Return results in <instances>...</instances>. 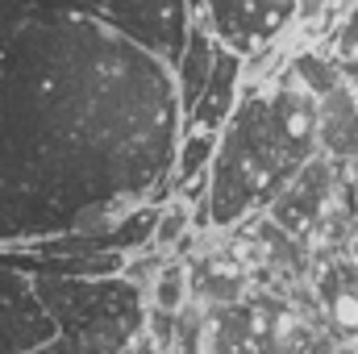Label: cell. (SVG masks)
<instances>
[{"mask_svg": "<svg viewBox=\"0 0 358 354\" xmlns=\"http://www.w3.org/2000/svg\"><path fill=\"white\" fill-rule=\"evenodd\" d=\"M176 71L71 0H0V250L171 196Z\"/></svg>", "mask_w": 358, "mask_h": 354, "instance_id": "6da1fadb", "label": "cell"}, {"mask_svg": "<svg viewBox=\"0 0 358 354\" xmlns=\"http://www.w3.org/2000/svg\"><path fill=\"white\" fill-rule=\"evenodd\" d=\"M317 146V100L292 80L279 88H242V100L221 129L208 192L196 213L200 229H234L267 213L300 176Z\"/></svg>", "mask_w": 358, "mask_h": 354, "instance_id": "7a4b0ae2", "label": "cell"}, {"mask_svg": "<svg viewBox=\"0 0 358 354\" xmlns=\"http://www.w3.org/2000/svg\"><path fill=\"white\" fill-rule=\"evenodd\" d=\"M34 288L76 354H125L146 330V292L125 275H38Z\"/></svg>", "mask_w": 358, "mask_h": 354, "instance_id": "3957f363", "label": "cell"}, {"mask_svg": "<svg viewBox=\"0 0 358 354\" xmlns=\"http://www.w3.org/2000/svg\"><path fill=\"white\" fill-rule=\"evenodd\" d=\"M71 4L108 21L113 29H121L134 46H142L171 71L196 25V13L187 0H71Z\"/></svg>", "mask_w": 358, "mask_h": 354, "instance_id": "277c9868", "label": "cell"}, {"mask_svg": "<svg viewBox=\"0 0 358 354\" xmlns=\"http://www.w3.org/2000/svg\"><path fill=\"white\" fill-rule=\"evenodd\" d=\"M187 4L225 50L255 59V55H267L296 25L300 0H187Z\"/></svg>", "mask_w": 358, "mask_h": 354, "instance_id": "5b68a950", "label": "cell"}, {"mask_svg": "<svg viewBox=\"0 0 358 354\" xmlns=\"http://www.w3.org/2000/svg\"><path fill=\"white\" fill-rule=\"evenodd\" d=\"M59 330L29 275L0 267V354H29L55 342Z\"/></svg>", "mask_w": 358, "mask_h": 354, "instance_id": "8992f818", "label": "cell"}, {"mask_svg": "<svg viewBox=\"0 0 358 354\" xmlns=\"http://www.w3.org/2000/svg\"><path fill=\"white\" fill-rule=\"evenodd\" d=\"M334 183H338V163H329L325 155H317L300 176L279 192V200L267 208V217L287 238L304 242L308 234H317V225L334 208Z\"/></svg>", "mask_w": 358, "mask_h": 354, "instance_id": "52a82bcc", "label": "cell"}, {"mask_svg": "<svg viewBox=\"0 0 358 354\" xmlns=\"http://www.w3.org/2000/svg\"><path fill=\"white\" fill-rule=\"evenodd\" d=\"M242 80H246V59L234 50H217V67L208 76V88L200 92L192 117L183 121V134H221L242 100ZM179 134V138H183Z\"/></svg>", "mask_w": 358, "mask_h": 354, "instance_id": "ba28073f", "label": "cell"}, {"mask_svg": "<svg viewBox=\"0 0 358 354\" xmlns=\"http://www.w3.org/2000/svg\"><path fill=\"white\" fill-rule=\"evenodd\" d=\"M317 146L329 163L358 159V84L350 76L342 88L317 100Z\"/></svg>", "mask_w": 358, "mask_h": 354, "instance_id": "9c48e42d", "label": "cell"}, {"mask_svg": "<svg viewBox=\"0 0 358 354\" xmlns=\"http://www.w3.org/2000/svg\"><path fill=\"white\" fill-rule=\"evenodd\" d=\"M187 271H192V304H204L213 313V309H229V304L246 300V283H250L246 263H238L229 255H204V259L187 263Z\"/></svg>", "mask_w": 358, "mask_h": 354, "instance_id": "30bf717a", "label": "cell"}, {"mask_svg": "<svg viewBox=\"0 0 358 354\" xmlns=\"http://www.w3.org/2000/svg\"><path fill=\"white\" fill-rule=\"evenodd\" d=\"M325 325L338 342H358V263H334L317 279Z\"/></svg>", "mask_w": 358, "mask_h": 354, "instance_id": "8fae6325", "label": "cell"}, {"mask_svg": "<svg viewBox=\"0 0 358 354\" xmlns=\"http://www.w3.org/2000/svg\"><path fill=\"white\" fill-rule=\"evenodd\" d=\"M217 50H221V42H217L213 29L196 17V25H192V34H187V46H183V55H179V63H176V92H179V113H183V121L192 117L200 92L208 88V76H213V67H217Z\"/></svg>", "mask_w": 358, "mask_h": 354, "instance_id": "7c38bea8", "label": "cell"}, {"mask_svg": "<svg viewBox=\"0 0 358 354\" xmlns=\"http://www.w3.org/2000/svg\"><path fill=\"white\" fill-rule=\"evenodd\" d=\"M292 84H296V88H304L313 100H321V96H329L334 88H342V84H346V67H342L338 59H329V55L304 50V55H296V59H292Z\"/></svg>", "mask_w": 358, "mask_h": 354, "instance_id": "4fadbf2b", "label": "cell"}, {"mask_svg": "<svg viewBox=\"0 0 358 354\" xmlns=\"http://www.w3.org/2000/svg\"><path fill=\"white\" fill-rule=\"evenodd\" d=\"M146 304L150 309H163V313H183L187 304H192V271L183 259H167L163 271H159V279L146 288Z\"/></svg>", "mask_w": 358, "mask_h": 354, "instance_id": "5bb4252c", "label": "cell"}, {"mask_svg": "<svg viewBox=\"0 0 358 354\" xmlns=\"http://www.w3.org/2000/svg\"><path fill=\"white\" fill-rule=\"evenodd\" d=\"M338 34H342V38H338V55H342L338 63H342V67H358V0L350 4V17L342 21Z\"/></svg>", "mask_w": 358, "mask_h": 354, "instance_id": "9a60e30c", "label": "cell"}, {"mask_svg": "<svg viewBox=\"0 0 358 354\" xmlns=\"http://www.w3.org/2000/svg\"><path fill=\"white\" fill-rule=\"evenodd\" d=\"M329 4H334V0H300V4H296V21H300V25H313V21H321V17L329 13Z\"/></svg>", "mask_w": 358, "mask_h": 354, "instance_id": "2e32d148", "label": "cell"}, {"mask_svg": "<svg viewBox=\"0 0 358 354\" xmlns=\"http://www.w3.org/2000/svg\"><path fill=\"white\" fill-rule=\"evenodd\" d=\"M29 354H76V346H67L63 338H55V342H46V346H38V351H29Z\"/></svg>", "mask_w": 358, "mask_h": 354, "instance_id": "e0dca14e", "label": "cell"}]
</instances>
